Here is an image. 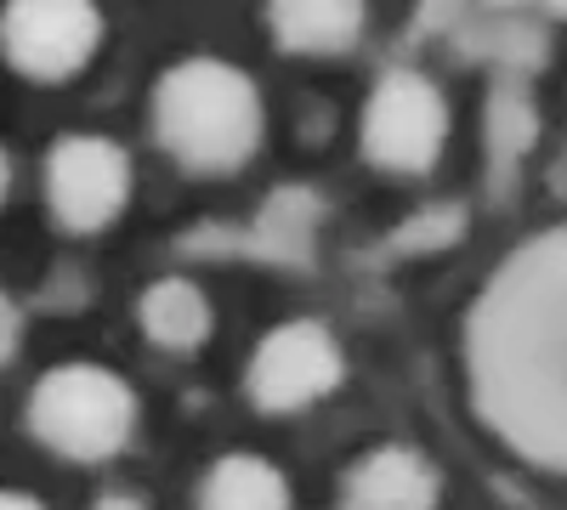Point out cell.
<instances>
[{
    "label": "cell",
    "mask_w": 567,
    "mask_h": 510,
    "mask_svg": "<svg viewBox=\"0 0 567 510\" xmlns=\"http://www.w3.org/2000/svg\"><path fill=\"white\" fill-rule=\"evenodd\" d=\"M471 403L488 431L567 477V227L528 239L465 323Z\"/></svg>",
    "instance_id": "cell-1"
},
{
    "label": "cell",
    "mask_w": 567,
    "mask_h": 510,
    "mask_svg": "<svg viewBox=\"0 0 567 510\" xmlns=\"http://www.w3.org/2000/svg\"><path fill=\"white\" fill-rule=\"evenodd\" d=\"M148 119H154L159 148L194 176L239 170L261 148V131H267L256 80L221 58L171 63L148 97Z\"/></svg>",
    "instance_id": "cell-2"
},
{
    "label": "cell",
    "mask_w": 567,
    "mask_h": 510,
    "mask_svg": "<svg viewBox=\"0 0 567 510\" xmlns=\"http://www.w3.org/2000/svg\"><path fill=\"white\" fill-rule=\"evenodd\" d=\"M29 426L34 437L80 466L114 459L136 431V397L131 386L103 363H63L45 368L34 397H29Z\"/></svg>",
    "instance_id": "cell-3"
},
{
    "label": "cell",
    "mask_w": 567,
    "mask_h": 510,
    "mask_svg": "<svg viewBox=\"0 0 567 510\" xmlns=\"http://www.w3.org/2000/svg\"><path fill=\"white\" fill-rule=\"evenodd\" d=\"M449 143V103L443 91L414 74L392 69L363 103V154L369 165H381L392 176H420L432 170Z\"/></svg>",
    "instance_id": "cell-4"
},
{
    "label": "cell",
    "mask_w": 567,
    "mask_h": 510,
    "mask_svg": "<svg viewBox=\"0 0 567 510\" xmlns=\"http://www.w3.org/2000/svg\"><path fill=\"white\" fill-rule=\"evenodd\" d=\"M97 45H103L97 0H7L0 7V52L34 85L74 80L97 58Z\"/></svg>",
    "instance_id": "cell-5"
},
{
    "label": "cell",
    "mask_w": 567,
    "mask_h": 510,
    "mask_svg": "<svg viewBox=\"0 0 567 510\" xmlns=\"http://www.w3.org/2000/svg\"><path fill=\"white\" fill-rule=\"evenodd\" d=\"M131 199V154L109 136H63L45 154V205L63 233H103Z\"/></svg>",
    "instance_id": "cell-6"
},
{
    "label": "cell",
    "mask_w": 567,
    "mask_h": 510,
    "mask_svg": "<svg viewBox=\"0 0 567 510\" xmlns=\"http://www.w3.org/2000/svg\"><path fill=\"white\" fill-rule=\"evenodd\" d=\"M341 375H347L341 341L329 335L323 323L296 318V323H278V330L256 346L245 386H250V403L267 408V414H301V408H312L336 392Z\"/></svg>",
    "instance_id": "cell-7"
},
{
    "label": "cell",
    "mask_w": 567,
    "mask_h": 510,
    "mask_svg": "<svg viewBox=\"0 0 567 510\" xmlns=\"http://www.w3.org/2000/svg\"><path fill=\"white\" fill-rule=\"evenodd\" d=\"M443 477L414 448H374L341 482V510H437Z\"/></svg>",
    "instance_id": "cell-8"
},
{
    "label": "cell",
    "mask_w": 567,
    "mask_h": 510,
    "mask_svg": "<svg viewBox=\"0 0 567 510\" xmlns=\"http://www.w3.org/2000/svg\"><path fill=\"white\" fill-rule=\"evenodd\" d=\"M369 18V0H267V29L290 58L352 52Z\"/></svg>",
    "instance_id": "cell-9"
},
{
    "label": "cell",
    "mask_w": 567,
    "mask_h": 510,
    "mask_svg": "<svg viewBox=\"0 0 567 510\" xmlns=\"http://www.w3.org/2000/svg\"><path fill=\"white\" fill-rule=\"evenodd\" d=\"M136 318H142V335L165 352H199L216 323V312L194 278H159V284H148L136 301Z\"/></svg>",
    "instance_id": "cell-10"
},
{
    "label": "cell",
    "mask_w": 567,
    "mask_h": 510,
    "mask_svg": "<svg viewBox=\"0 0 567 510\" xmlns=\"http://www.w3.org/2000/svg\"><path fill=\"white\" fill-rule=\"evenodd\" d=\"M199 510H290V482L261 454H227L199 482Z\"/></svg>",
    "instance_id": "cell-11"
},
{
    "label": "cell",
    "mask_w": 567,
    "mask_h": 510,
    "mask_svg": "<svg viewBox=\"0 0 567 510\" xmlns=\"http://www.w3.org/2000/svg\"><path fill=\"white\" fill-rule=\"evenodd\" d=\"M18 341H23V312L12 295H0V363L18 352Z\"/></svg>",
    "instance_id": "cell-12"
},
{
    "label": "cell",
    "mask_w": 567,
    "mask_h": 510,
    "mask_svg": "<svg viewBox=\"0 0 567 510\" xmlns=\"http://www.w3.org/2000/svg\"><path fill=\"white\" fill-rule=\"evenodd\" d=\"M91 510H148V504H142L136 493H120V488H114V493H103V499H91Z\"/></svg>",
    "instance_id": "cell-13"
},
{
    "label": "cell",
    "mask_w": 567,
    "mask_h": 510,
    "mask_svg": "<svg viewBox=\"0 0 567 510\" xmlns=\"http://www.w3.org/2000/svg\"><path fill=\"white\" fill-rule=\"evenodd\" d=\"M0 510H45L40 499H29V493H12V488H0Z\"/></svg>",
    "instance_id": "cell-14"
},
{
    "label": "cell",
    "mask_w": 567,
    "mask_h": 510,
    "mask_svg": "<svg viewBox=\"0 0 567 510\" xmlns=\"http://www.w3.org/2000/svg\"><path fill=\"white\" fill-rule=\"evenodd\" d=\"M7 188H12V159H7V148H0V205H7Z\"/></svg>",
    "instance_id": "cell-15"
},
{
    "label": "cell",
    "mask_w": 567,
    "mask_h": 510,
    "mask_svg": "<svg viewBox=\"0 0 567 510\" xmlns=\"http://www.w3.org/2000/svg\"><path fill=\"white\" fill-rule=\"evenodd\" d=\"M556 7H561V12H567V0H556Z\"/></svg>",
    "instance_id": "cell-16"
}]
</instances>
